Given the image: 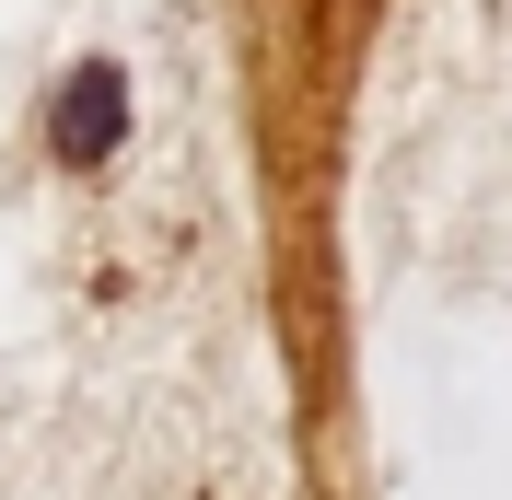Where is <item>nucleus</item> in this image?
Instances as JSON below:
<instances>
[{
	"instance_id": "nucleus-1",
	"label": "nucleus",
	"mask_w": 512,
	"mask_h": 500,
	"mask_svg": "<svg viewBox=\"0 0 512 500\" xmlns=\"http://www.w3.org/2000/svg\"><path fill=\"white\" fill-rule=\"evenodd\" d=\"M47 128H59V163H105L128 140V70L117 59H82L59 82V117H47Z\"/></svg>"
}]
</instances>
